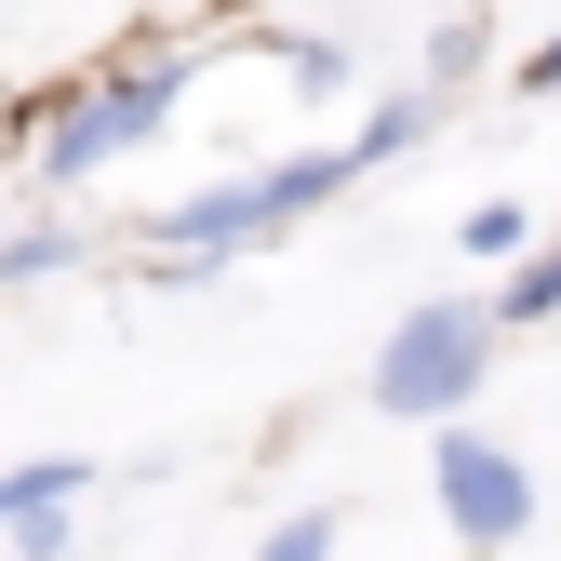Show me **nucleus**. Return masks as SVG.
Segmentation results:
<instances>
[{"instance_id":"12","label":"nucleus","mask_w":561,"mask_h":561,"mask_svg":"<svg viewBox=\"0 0 561 561\" xmlns=\"http://www.w3.org/2000/svg\"><path fill=\"white\" fill-rule=\"evenodd\" d=\"M522 94H561V27H548V41L522 54Z\"/></svg>"},{"instance_id":"2","label":"nucleus","mask_w":561,"mask_h":561,"mask_svg":"<svg viewBox=\"0 0 561 561\" xmlns=\"http://www.w3.org/2000/svg\"><path fill=\"white\" fill-rule=\"evenodd\" d=\"M495 375V308H401L375 347V414H414V428H455Z\"/></svg>"},{"instance_id":"11","label":"nucleus","mask_w":561,"mask_h":561,"mask_svg":"<svg viewBox=\"0 0 561 561\" xmlns=\"http://www.w3.org/2000/svg\"><path fill=\"white\" fill-rule=\"evenodd\" d=\"M254 561H334V508H308V522H280Z\"/></svg>"},{"instance_id":"9","label":"nucleus","mask_w":561,"mask_h":561,"mask_svg":"<svg viewBox=\"0 0 561 561\" xmlns=\"http://www.w3.org/2000/svg\"><path fill=\"white\" fill-rule=\"evenodd\" d=\"M428 121H442L428 94H388V107L362 121V161H401V148H414V134H428Z\"/></svg>"},{"instance_id":"4","label":"nucleus","mask_w":561,"mask_h":561,"mask_svg":"<svg viewBox=\"0 0 561 561\" xmlns=\"http://www.w3.org/2000/svg\"><path fill=\"white\" fill-rule=\"evenodd\" d=\"M428 481H442V522H455V548H481V561H495V548L535 522V468H522L495 428H442Z\"/></svg>"},{"instance_id":"6","label":"nucleus","mask_w":561,"mask_h":561,"mask_svg":"<svg viewBox=\"0 0 561 561\" xmlns=\"http://www.w3.org/2000/svg\"><path fill=\"white\" fill-rule=\"evenodd\" d=\"M495 321H561V241H535V254L495 280Z\"/></svg>"},{"instance_id":"7","label":"nucleus","mask_w":561,"mask_h":561,"mask_svg":"<svg viewBox=\"0 0 561 561\" xmlns=\"http://www.w3.org/2000/svg\"><path fill=\"white\" fill-rule=\"evenodd\" d=\"M267 54L295 67L308 94H334V81H347V41H334V27H267Z\"/></svg>"},{"instance_id":"3","label":"nucleus","mask_w":561,"mask_h":561,"mask_svg":"<svg viewBox=\"0 0 561 561\" xmlns=\"http://www.w3.org/2000/svg\"><path fill=\"white\" fill-rule=\"evenodd\" d=\"M161 121H174V67H121V81H81V94L41 121V174H54V187H81V174L134 161Z\"/></svg>"},{"instance_id":"10","label":"nucleus","mask_w":561,"mask_h":561,"mask_svg":"<svg viewBox=\"0 0 561 561\" xmlns=\"http://www.w3.org/2000/svg\"><path fill=\"white\" fill-rule=\"evenodd\" d=\"M67 254H81L67 228H0V280H54Z\"/></svg>"},{"instance_id":"1","label":"nucleus","mask_w":561,"mask_h":561,"mask_svg":"<svg viewBox=\"0 0 561 561\" xmlns=\"http://www.w3.org/2000/svg\"><path fill=\"white\" fill-rule=\"evenodd\" d=\"M347 174H362V148H295V161H267V174H228V187L174 201V215H148V254H161L174 280H187V267H228V254L280 241L308 201H334Z\"/></svg>"},{"instance_id":"8","label":"nucleus","mask_w":561,"mask_h":561,"mask_svg":"<svg viewBox=\"0 0 561 561\" xmlns=\"http://www.w3.org/2000/svg\"><path fill=\"white\" fill-rule=\"evenodd\" d=\"M455 241H468V254H495V267H508V254H535V215H522V201H481V215H468Z\"/></svg>"},{"instance_id":"5","label":"nucleus","mask_w":561,"mask_h":561,"mask_svg":"<svg viewBox=\"0 0 561 561\" xmlns=\"http://www.w3.org/2000/svg\"><path fill=\"white\" fill-rule=\"evenodd\" d=\"M81 495H94V468H81V455H27V468H0V535H27V522L81 508Z\"/></svg>"}]
</instances>
